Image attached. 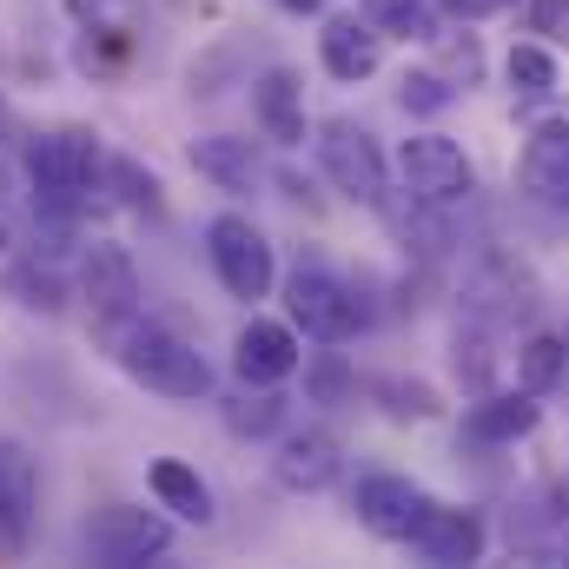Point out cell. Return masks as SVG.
<instances>
[{"instance_id": "6da1fadb", "label": "cell", "mask_w": 569, "mask_h": 569, "mask_svg": "<svg viewBox=\"0 0 569 569\" xmlns=\"http://www.w3.org/2000/svg\"><path fill=\"white\" fill-rule=\"evenodd\" d=\"M107 345H113L120 371H127L133 385H146V391H159V398L192 405V398L212 391V365H206L186 338H172L166 325H152V318H140V311L113 318V325H107Z\"/></svg>"}, {"instance_id": "7a4b0ae2", "label": "cell", "mask_w": 569, "mask_h": 569, "mask_svg": "<svg viewBox=\"0 0 569 569\" xmlns=\"http://www.w3.org/2000/svg\"><path fill=\"white\" fill-rule=\"evenodd\" d=\"M107 172V152L93 133L60 127V133H33L27 140V179H33V206L47 219H73L93 192V179Z\"/></svg>"}, {"instance_id": "3957f363", "label": "cell", "mask_w": 569, "mask_h": 569, "mask_svg": "<svg viewBox=\"0 0 569 569\" xmlns=\"http://www.w3.org/2000/svg\"><path fill=\"white\" fill-rule=\"evenodd\" d=\"M206 259H212L219 284H226L232 298H246V305H259V298L272 291V279H279L272 239H266L246 212H219V219L206 226Z\"/></svg>"}, {"instance_id": "277c9868", "label": "cell", "mask_w": 569, "mask_h": 569, "mask_svg": "<svg viewBox=\"0 0 569 569\" xmlns=\"http://www.w3.org/2000/svg\"><path fill=\"white\" fill-rule=\"evenodd\" d=\"M284 305H291V325L305 338H318V345H345V338L365 331L358 291L338 279V272H325V266H298L291 284H284Z\"/></svg>"}, {"instance_id": "5b68a950", "label": "cell", "mask_w": 569, "mask_h": 569, "mask_svg": "<svg viewBox=\"0 0 569 569\" xmlns=\"http://www.w3.org/2000/svg\"><path fill=\"white\" fill-rule=\"evenodd\" d=\"M318 159H325V172H331V186L345 199H358V206H385L391 199V166H385V152H378V140L365 127L325 120L318 127Z\"/></svg>"}, {"instance_id": "8992f818", "label": "cell", "mask_w": 569, "mask_h": 569, "mask_svg": "<svg viewBox=\"0 0 569 569\" xmlns=\"http://www.w3.org/2000/svg\"><path fill=\"white\" fill-rule=\"evenodd\" d=\"M166 543H172V523L159 510H140V503H107L87 523V557L107 569L152 563V557H166Z\"/></svg>"}, {"instance_id": "52a82bcc", "label": "cell", "mask_w": 569, "mask_h": 569, "mask_svg": "<svg viewBox=\"0 0 569 569\" xmlns=\"http://www.w3.org/2000/svg\"><path fill=\"white\" fill-rule=\"evenodd\" d=\"M398 172H405V192H411L418 206H457V199L477 192V166H470V152H463L457 140H443V133H418V140H405Z\"/></svg>"}, {"instance_id": "ba28073f", "label": "cell", "mask_w": 569, "mask_h": 569, "mask_svg": "<svg viewBox=\"0 0 569 569\" xmlns=\"http://www.w3.org/2000/svg\"><path fill=\"white\" fill-rule=\"evenodd\" d=\"M517 192L550 212V219H569V120H543L530 140H523V159H517Z\"/></svg>"}, {"instance_id": "9c48e42d", "label": "cell", "mask_w": 569, "mask_h": 569, "mask_svg": "<svg viewBox=\"0 0 569 569\" xmlns=\"http://www.w3.org/2000/svg\"><path fill=\"white\" fill-rule=\"evenodd\" d=\"M351 510H358V523H365L371 537H385V543H411V530H418V517L430 510V497L411 483V477L378 470V477H358Z\"/></svg>"}, {"instance_id": "30bf717a", "label": "cell", "mask_w": 569, "mask_h": 569, "mask_svg": "<svg viewBox=\"0 0 569 569\" xmlns=\"http://www.w3.org/2000/svg\"><path fill=\"white\" fill-rule=\"evenodd\" d=\"M483 543H490L483 517L463 510V503H437V497H430V510L418 517V530H411V550L425 563H477Z\"/></svg>"}, {"instance_id": "8fae6325", "label": "cell", "mask_w": 569, "mask_h": 569, "mask_svg": "<svg viewBox=\"0 0 569 569\" xmlns=\"http://www.w3.org/2000/svg\"><path fill=\"white\" fill-rule=\"evenodd\" d=\"M318 60H325V73L331 80H371L378 73V60H385V33L365 20V13H331L325 20V33H318Z\"/></svg>"}, {"instance_id": "7c38bea8", "label": "cell", "mask_w": 569, "mask_h": 569, "mask_svg": "<svg viewBox=\"0 0 569 569\" xmlns=\"http://www.w3.org/2000/svg\"><path fill=\"white\" fill-rule=\"evenodd\" d=\"M232 365H239L246 385H284V378L305 365L298 331L279 325V318H252V325L239 331V345H232Z\"/></svg>"}, {"instance_id": "4fadbf2b", "label": "cell", "mask_w": 569, "mask_h": 569, "mask_svg": "<svg viewBox=\"0 0 569 569\" xmlns=\"http://www.w3.org/2000/svg\"><path fill=\"white\" fill-rule=\"evenodd\" d=\"M272 470H279L284 490L318 497V490H331V483H338L345 450H338V437H331V430H291V437L279 443V457H272Z\"/></svg>"}, {"instance_id": "5bb4252c", "label": "cell", "mask_w": 569, "mask_h": 569, "mask_svg": "<svg viewBox=\"0 0 569 569\" xmlns=\"http://www.w3.org/2000/svg\"><path fill=\"white\" fill-rule=\"evenodd\" d=\"M33 510H40V470L13 437H0V543L20 550L33 537Z\"/></svg>"}, {"instance_id": "9a60e30c", "label": "cell", "mask_w": 569, "mask_h": 569, "mask_svg": "<svg viewBox=\"0 0 569 569\" xmlns=\"http://www.w3.org/2000/svg\"><path fill=\"white\" fill-rule=\"evenodd\" d=\"M80 284H87V305H93L100 325H113V318H127L140 305V272H133V259L120 246H93L87 266H80Z\"/></svg>"}, {"instance_id": "2e32d148", "label": "cell", "mask_w": 569, "mask_h": 569, "mask_svg": "<svg viewBox=\"0 0 569 569\" xmlns=\"http://www.w3.org/2000/svg\"><path fill=\"white\" fill-rule=\"evenodd\" d=\"M252 113H259V133H266V140H279V146L305 140V87H298V73L272 67V73L252 87Z\"/></svg>"}, {"instance_id": "e0dca14e", "label": "cell", "mask_w": 569, "mask_h": 569, "mask_svg": "<svg viewBox=\"0 0 569 569\" xmlns=\"http://www.w3.org/2000/svg\"><path fill=\"white\" fill-rule=\"evenodd\" d=\"M537 418H543L537 391H503V398H477L470 418H463V430H470L477 443H517V437L537 430Z\"/></svg>"}, {"instance_id": "ac0fdd59", "label": "cell", "mask_w": 569, "mask_h": 569, "mask_svg": "<svg viewBox=\"0 0 569 569\" xmlns=\"http://www.w3.org/2000/svg\"><path fill=\"white\" fill-rule=\"evenodd\" d=\"M146 483H152L159 510H172L179 523H212V490H206V477H199L192 463H179V457H159V463L146 470Z\"/></svg>"}, {"instance_id": "d6986e66", "label": "cell", "mask_w": 569, "mask_h": 569, "mask_svg": "<svg viewBox=\"0 0 569 569\" xmlns=\"http://www.w3.org/2000/svg\"><path fill=\"white\" fill-rule=\"evenodd\" d=\"M192 166H199L212 186H226V192H246V186H259V152H252V140H226V133H212V140H192Z\"/></svg>"}, {"instance_id": "ffe728a7", "label": "cell", "mask_w": 569, "mask_h": 569, "mask_svg": "<svg viewBox=\"0 0 569 569\" xmlns=\"http://www.w3.org/2000/svg\"><path fill=\"white\" fill-rule=\"evenodd\" d=\"M279 425H284V398L272 385H246V398L226 405V430L232 437H272Z\"/></svg>"}, {"instance_id": "44dd1931", "label": "cell", "mask_w": 569, "mask_h": 569, "mask_svg": "<svg viewBox=\"0 0 569 569\" xmlns=\"http://www.w3.org/2000/svg\"><path fill=\"white\" fill-rule=\"evenodd\" d=\"M563 371H569V345L557 331H537V338L517 351V378H523V391H537V398H543Z\"/></svg>"}, {"instance_id": "7402d4cb", "label": "cell", "mask_w": 569, "mask_h": 569, "mask_svg": "<svg viewBox=\"0 0 569 569\" xmlns=\"http://www.w3.org/2000/svg\"><path fill=\"white\" fill-rule=\"evenodd\" d=\"M365 20L378 33H398V40H430V7L425 0H365Z\"/></svg>"}, {"instance_id": "603a6c76", "label": "cell", "mask_w": 569, "mask_h": 569, "mask_svg": "<svg viewBox=\"0 0 569 569\" xmlns=\"http://www.w3.org/2000/svg\"><path fill=\"white\" fill-rule=\"evenodd\" d=\"M510 87H517V93H550V87H557V53L537 47V40L510 47Z\"/></svg>"}, {"instance_id": "cb8c5ba5", "label": "cell", "mask_w": 569, "mask_h": 569, "mask_svg": "<svg viewBox=\"0 0 569 569\" xmlns=\"http://www.w3.org/2000/svg\"><path fill=\"white\" fill-rule=\"evenodd\" d=\"M7 291H13L27 311H60V279L40 272V266H13V272H7Z\"/></svg>"}, {"instance_id": "d4e9b609", "label": "cell", "mask_w": 569, "mask_h": 569, "mask_svg": "<svg viewBox=\"0 0 569 569\" xmlns=\"http://www.w3.org/2000/svg\"><path fill=\"white\" fill-rule=\"evenodd\" d=\"M107 179L120 186V199H127V206H146V212H159V179H152V172H140L133 159H107Z\"/></svg>"}, {"instance_id": "484cf974", "label": "cell", "mask_w": 569, "mask_h": 569, "mask_svg": "<svg viewBox=\"0 0 569 569\" xmlns=\"http://www.w3.org/2000/svg\"><path fill=\"white\" fill-rule=\"evenodd\" d=\"M530 27L550 33V40H569V0H537L530 7Z\"/></svg>"}, {"instance_id": "4316f807", "label": "cell", "mask_w": 569, "mask_h": 569, "mask_svg": "<svg viewBox=\"0 0 569 569\" xmlns=\"http://www.w3.org/2000/svg\"><path fill=\"white\" fill-rule=\"evenodd\" d=\"M443 100H450V93H443L437 73H411V80H405V107H443Z\"/></svg>"}, {"instance_id": "83f0119b", "label": "cell", "mask_w": 569, "mask_h": 569, "mask_svg": "<svg viewBox=\"0 0 569 569\" xmlns=\"http://www.w3.org/2000/svg\"><path fill=\"white\" fill-rule=\"evenodd\" d=\"M311 391H318V398H325V405H331V398H338V391H345V371H338V365H331V358H325V365H318V378H311Z\"/></svg>"}, {"instance_id": "f1b7e54d", "label": "cell", "mask_w": 569, "mask_h": 569, "mask_svg": "<svg viewBox=\"0 0 569 569\" xmlns=\"http://www.w3.org/2000/svg\"><path fill=\"white\" fill-rule=\"evenodd\" d=\"M497 7H510V0H443V13H457V20H483Z\"/></svg>"}, {"instance_id": "f546056e", "label": "cell", "mask_w": 569, "mask_h": 569, "mask_svg": "<svg viewBox=\"0 0 569 569\" xmlns=\"http://www.w3.org/2000/svg\"><path fill=\"white\" fill-rule=\"evenodd\" d=\"M284 13H318V7H325V0H279Z\"/></svg>"}, {"instance_id": "4dcf8cb0", "label": "cell", "mask_w": 569, "mask_h": 569, "mask_svg": "<svg viewBox=\"0 0 569 569\" xmlns=\"http://www.w3.org/2000/svg\"><path fill=\"white\" fill-rule=\"evenodd\" d=\"M7 246H13V232H7V219H0V259H7Z\"/></svg>"}]
</instances>
